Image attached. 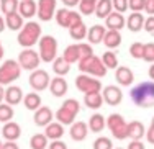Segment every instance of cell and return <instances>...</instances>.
<instances>
[{
	"label": "cell",
	"mask_w": 154,
	"mask_h": 149,
	"mask_svg": "<svg viewBox=\"0 0 154 149\" xmlns=\"http://www.w3.org/2000/svg\"><path fill=\"white\" fill-rule=\"evenodd\" d=\"M130 99L141 108L154 107V81H146L134 85L130 92Z\"/></svg>",
	"instance_id": "1"
},
{
	"label": "cell",
	"mask_w": 154,
	"mask_h": 149,
	"mask_svg": "<svg viewBox=\"0 0 154 149\" xmlns=\"http://www.w3.org/2000/svg\"><path fill=\"white\" fill-rule=\"evenodd\" d=\"M41 38V25L38 21H28L23 25L20 31H18V44L21 48H33Z\"/></svg>",
	"instance_id": "2"
},
{
	"label": "cell",
	"mask_w": 154,
	"mask_h": 149,
	"mask_svg": "<svg viewBox=\"0 0 154 149\" xmlns=\"http://www.w3.org/2000/svg\"><path fill=\"white\" fill-rule=\"evenodd\" d=\"M80 111V103L75 99H67L64 100V103L59 107V110L54 113V118L64 126H71L75 121V116Z\"/></svg>",
	"instance_id": "3"
},
{
	"label": "cell",
	"mask_w": 154,
	"mask_h": 149,
	"mask_svg": "<svg viewBox=\"0 0 154 149\" xmlns=\"http://www.w3.org/2000/svg\"><path fill=\"white\" fill-rule=\"evenodd\" d=\"M77 67L82 74H89V75H94V77H105L107 75V67L103 66L100 57H97L95 54L87 57V59H80Z\"/></svg>",
	"instance_id": "4"
},
{
	"label": "cell",
	"mask_w": 154,
	"mask_h": 149,
	"mask_svg": "<svg viewBox=\"0 0 154 149\" xmlns=\"http://www.w3.org/2000/svg\"><path fill=\"white\" fill-rule=\"evenodd\" d=\"M39 48V57L43 62H53L57 57V39L51 35L41 36L38 41Z\"/></svg>",
	"instance_id": "5"
},
{
	"label": "cell",
	"mask_w": 154,
	"mask_h": 149,
	"mask_svg": "<svg viewBox=\"0 0 154 149\" xmlns=\"http://www.w3.org/2000/svg\"><path fill=\"white\" fill-rule=\"evenodd\" d=\"M21 74V66L15 59H7L0 66V85H10Z\"/></svg>",
	"instance_id": "6"
},
{
	"label": "cell",
	"mask_w": 154,
	"mask_h": 149,
	"mask_svg": "<svg viewBox=\"0 0 154 149\" xmlns=\"http://www.w3.org/2000/svg\"><path fill=\"white\" fill-rule=\"evenodd\" d=\"M107 126L112 131V136L118 141H123L128 138V123L123 120L122 115L118 113H112L107 118Z\"/></svg>",
	"instance_id": "7"
},
{
	"label": "cell",
	"mask_w": 154,
	"mask_h": 149,
	"mask_svg": "<svg viewBox=\"0 0 154 149\" xmlns=\"http://www.w3.org/2000/svg\"><path fill=\"white\" fill-rule=\"evenodd\" d=\"M41 62L43 61L39 57V53L31 48H23V51L18 54V64L25 71H35V69H38V66Z\"/></svg>",
	"instance_id": "8"
},
{
	"label": "cell",
	"mask_w": 154,
	"mask_h": 149,
	"mask_svg": "<svg viewBox=\"0 0 154 149\" xmlns=\"http://www.w3.org/2000/svg\"><path fill=\"white\" fill-rule=\"evenodd\" d=\"M75 87L82 93H94L102 90V82L98 79H94L89 74H80L75 77Z\"/></svg>",
	"instance_id": "9"
},
{
	"label": "cell",
	"mask_w": 154,
	"mask_h": 149,
	"mask_svg": "<svg viewBox=\"0 0 154 149\" xmlns=\"http://www.w3.org/2000/svg\"><path fill=\"white\" fill-rule=\"evenodd\" d=\"M28 82H30L31 89L35 90V92H43V90H46L48 87H49V74L45 71V69H35V71H31L30 74V79H28Z\"/></svg>",
	"instance_id": "10"
},
{
	"label": "cell",
	"mask_w": 154,
	"mask_h": 149,
	"mask_svg": "<svg viewBox=\"0 0 154 149\" xmlns=\"http://www.w3.org/2000/svg\"><path fill=\"white\" fill-rule=\"evenodd\" d=\"M54 18H56V23L59 25V26L62 28H71V25L77 23V21H82V15L80 13L74 12V10H69V8H59L56 10V15H54Z\"/></svg>",
	"instance_id": "11"
},
{
	"label": "cell",
	"mask_w": 154,
	"mask_h": 149,
	"mask_svg": "<svg viewBox=\"0 0 154 149\" xmlns=\"http://www.w3.org/2000/svg\"><path fill=\"white\" fill-rule=\"evenodd\" d=\"M36 15L41 21H49L56 15V0H38V10Z\"/></svg>",
	"instance_id": "12"
},
{
	"label": "cell",
	"mask_w": 154,
	"mask_h": 149,
	"mask_svg": "<svg viewBox=\"0 0 154 149\" xmlns=\"http://www.w3.org/2000/svg\"><path fill=\"white\" fill-rule=\"evenodd\" d=\"M102 97H103V102L110 107H116V105L122 103L123 100V92L120 87L116 85H107L103 89V93H102Z\"/></svg>",
	"instance_id": "13"
},
{
	"label": "cell",
	"mask_w": 154,
	"mask_h": 149,
	"mask_svg": "<svg viewBox=\"0 0 154 149\" xmlns=\"http://www.w3.org/2000/svg\"><path fill=\"white\" fill-rule=\"evenodd\" d=\"M53 120H54L53 110H51L49 107H43V105L35 111V115H33V121H35V125L39 126V128H45V126H48L51 121H53Z\"/></svg>",
	"instance_id": "14"
},
{
	"label": "cell",
	"mask_w": 154,
	"mask_h": 149,
	"mask_svg": "<svg viewBox=\"0 0 154 149\" xmlns=\"http://www.w3.org/2000/svg\"><path fill=\"white\" fill-rule=\"evenodd\" d=\"M23 90L20 89L18 85H12L10 84L8 87L5 89V103H8V105H18V103H21L23 102Z\"/></svg>",
	"instance_id": "15"
},
{
	"label": "cell",
	"mask_w": 154,
	"mask_h": 149,
	"mask_svg": "<svg viewBox=\"0 0 154 149\" xmlns=\"http://www.w3.org/2000/svg\"><path fill=\"white\" fill-rule=\"evenodd\" d=\"M2 136L7 141H17L21 136V126L17 121H13V120L12 121H7L2 128Z\"/></svg>",
	"instance_id": "16"
},
{
	"label": "cell",
	"mask_w": 154,
	"mask_h": 149,
	"mask_svg": "<svg viewBox=\"0 0 154 149\" xmlns=\"http://www.w3.org/2000/svg\"><path fill=\"white\" fill-rule=\"evenodd\" d=\"M48 89L51 90V93H53L54 97H64L69 90V85H67V82H66V79H62L61 75H56L54 79H51Z\"/></svg>",
	"instance_id": "17"
},
{
	"label": "cell",
	"mask_w": 154,
	"mask_h": 149,
	"mask_svg": "<svg viewBox=\"0 0 154 149\" xmlns=\"http://www.w3.org/2000/svg\"><path fill=\"white\" fill-rule=\"evenodd\" d=\"M69 134L74 141H84L89 134V125L85 121H74L71 125V129H69Z\"/></svg>",
	"instance_id": "18"
},
{
	"label": "cell",
	"mask_w": 154,
	"mask_h": 149,
	"mask_svg": "<svg viewBox=\"0 0 154 149\" xmlns=\"http://www.w3.org/2000/svg\"><path fill=\"white\" fill-rule=\"evenodd\" d=\"M115 79H116V82H118L122 87H128V85H131V84H133L134 74H133V71H131L130 67L120 66V67H116Z\"/></svg>",
	"instance_id": "19"
},
{
	"label": "cell",
	"mask_w": 154,
	"mask_h": 149,
	"mask_svg": "<svg viewBox=\"0 0 154 149\" xmlns=\"http://www.w3.org/2000/svg\"><path fill=\"white\" fill-rule=\"evenodd\" d=\"M125 25H126V20H125L123 13L120 12H115V13H110V15L105 18V28H108V30H122L125 28Z\"/></svg>",
	"instance_id": "20"
},
{
	"label": "cell",
	"mask_w": 154,
	"mask_h": 149,
	"mask_svg": "<svg viewBox=\"0 0 154 149\" xmlns=\"http://www.w3.org/2000/svg\"><path fill=\"white\" fill-rule=\"evenodd\" d=\"M144 20L146 18L143 17V13L133 12V13H130V17L126 18V28L130 31H133V33H138V31H141L143 26H144Z\"/></svg>",
	"instance_id": "21"
},
{
	"label": "cell",
	"mask_w": 154,
	"mask_h": 149,
	"mask_svg": "<svg viewBox=\"0 0 154 149\" xmlns=\"http://www.w3.org/2000/svg\"><path fill=\"white\" fill-rule=\"evenodd\" d=\"M144 134H146V128L141 121L133 120V121L128 123V138L131 141H139Z\"/></svg>",
	"instance_id": "22"
},
{
	"label": "cell",
	"mask_w": 154,
	"mask_h": 149,
	"mask_svg": "<svg viewBox=\"0 0 154 149\" xmlns=\"http://www.w3.org/2000/svg\"><path fill=\"white\" fill-rule=\"evenodd\" d=\"M36 10H38V3L35 0H20V3H18V13L23 18L35 17Z\"/></svg>",
	"instance_id": "23"
},
{
	"label": "cell",
	"mask_w": 154,
	"mask_h": 149,
	"mask_svg": "<svg viewBox=\"0 0 154 149\" xmlns=\"http://www.w3.org/2000/svg\"><path fill=\"white\" fill-rule=\"evenodd\" d=\"M45 134L51 141L61 139L64 136V125H61L59 121H51L48 126H45Z\"/></svg>",
	"instance_id": "24"
},
{
	"label": "cell",
	"mask_w": 154,
	"mask_h": 149,
	"mask_svg": "<svg viewBox=\"0 0 154 149\" xmlns=\"http://www.w3.org/2000/svg\"><path fill=\"white\" fill-rule=\"evenodd\" d=\"M107 33V28L102 26V25H94L90 26V30L87 31V39H89L90 44H98V43L103 41V36Z\"/></svg>",
	"instance_id": "25"
},
{
	"label": "cell",
	"mask_w": 154,
	"mask_h": 149,
	"mask_svg": "<svg viewBox=\"0 0 154 149\" xmlns=\"http://www.w3.org/2000/svg\"><path fill=\"white\" fill-rule=\"evenodd\" d=\"M122 33L118 30H107V33L103 36V44L108 49H115L122 44Z\"/></svg>",
	"instance_id": "26"
},
{
	"label": "cell",
	"mask_w": 154,
	"mask_h": 149,
	"mask_svg": "<svg viewBox=\"0 0 154 149\" xmlns=\"http://www.w3.org/2000/svg\"><path fill=\"white\" fill-rule=\"evenodd\" d=\"M5 25H7V28L12 30V31H20L21 28H23V17L18 12L8 13V15H5Z\"/></svg>",
	"instance_id": "27"
},
{
	"label": "cell",
	"mask_w": 154,
	"mask_h": 149,
	"mask_svg": "<svg viewBox=\"0 0 154 149\" xmlns=\"http://www.w3.org/2000/svg\"><path fill=\"white\" fill-rule=\"evenodd\" d=\"M84 103L87 108L92 110H98L103 105V97L100 92H94V93H84Z\"/></svg>",
	"instance_id": "28"
},
{
	"label": "cell",
	"mask_w": 154,
	"mask_h": 149,
	"mask_svg": "<svg viewBox=\"0 0 154 149\" xmlns=\"http://www.w3.org/2000/svg\"><path fill=\"white\" fill-rule=\"evenodd\" d=\"M23 105H25L26 110L36 111L39 107H41V97H39V93H36V92L26 93V95L23 97Z\"/></svg>",
	"instance_id": "29"
},
{
	"label": "cell",
	"mask_w": 154,
	"mask_h": 149,
	"mask_svg": "<svg viewBox=\"0 0 154 149\" xmlns=\"http://www.w3.org/2000/svg\"><path fill=\"white\" fill-rule=\"evenodd\" d=\"M89 129L92 133H102L103 131V128L107 126V120L103 118V115H100V113H95L90 116V120H89Z\"/></svg>",
	"instance_id": "30"
},
{
	"label": "cell",
	"mask_w": 154,
	"mask_h": 149,
	"mask_svg": "<svg viewBox=\"0 0 154 149\" xmlns=\"http://www.w3.org/2000/svg\"><path fill=\"white\" fill-rule=\"evenodd\" d=\"M87 26L84 21H77V23L71 25V28H69V35H71L72 39H75V41H80V39L87 38Z\"/></svg>",
	"instance_id": "31"
},
{
	"label": "cell",
	"mask_w": 154,
	"mask_h": 149,
	"mask_svg": "<svg viewBox=\"0 0 154 149\" xmlns=\"http://www.w3.org/2000/svg\"><path fill=\"white\" fill-rule=\"evenodd\" d=\"M53 71H54V74H56V75L64 77V75H67L69 72H71V64H69L62 56L56 57V59L53 61Z\"/></svg>",
	"instance_id": "32"
},
{
	"label": "cell",
	"mask_w": 154,
	"mask_h": 149,
	"mask_svg": "<svg viewBox=\"0 0 154 149\" xmlns=\"http://www.w3.org/2000/svg\"><path fill=\"white\" fill-rule=\"evenodd\" d=\"M113 10V3L112 0H98L95 5V15L97 18H107Z\"/></svg>",
	"instance_id": "33"
},
{
	"label": "cell",
	"mask_w": 154,
	"mask_h": 149,
	"mask_svg": "<svg viewBox=\"0 0 154 149\" xmlns=\"http://www.w3.org/2000/svg\"><path fill=\"white\" fill-rule=\"evenodd\" d=\"M49 146V139L45 133H36L30 139V147L31 149H46Z\"/></svg>",
	"instance_id": "34"
},
{
	"label": "cell",
	"mask_w": 154,
	"mask_h": 149,
	"mask_svg": "<svg viewBox=\"0 0 154 149\" xmlns=\"http://www.w3.org/2000/svg\"><path fill=\"white\" fill-rule=\"evenodd\" d=\"M66 61L69 64H74V62H79L80 61V53H79V46L77 44H69L67 48L64 49V54H62Z\"/></svg>",
	"instance_id": "35"
},
{
	"label": "cell",
	"mask_w": 154,
	"mask_h": 149,
	"mask_svg": "<svg viewBox=\"0 0 154 149\" xmlns=\"http://www.w3.org/2000/svg\"><path fill=\"white\" fill-rule=\"evenodd\" d=\"M102 62H103V66L107 69H116L118 67V57H116V54L113 53V51H105L103 56L100 57Z\"/></svg>",
	"instance_id": "36"
},
{
	"label": "cell",
	"mask_w": 154,
	"mask_h": 149,
	"mask_svg": "<svg viewBox=\"0 0 154 149\" xmlns=\"http://www.w3.org/2000/svg\"><path fill=\"white\" fill-rule=\"evenodd\" d=\"M13 115V107L8 103H0V123H7V121H12Z\"/></svg>",
	"instance_id": "37"
},
{
	"label": "cell",
	"mask_w": 154,
	"mask_h": 149,
	"mask_svg": "<svg viewBox=\"0 0 154 149\" xmlns=\"http://www.w3.org/2000/svg\"><path fill=\"white\" fill-rule=\"evenodd\" d=\"M18 3H20V0H0V10L5 15L18 12Z\"/></svg>",
	"instance_id": "38"
},
{
	"label": "cell",
	"mask_w": 154,
	"mask_h": 149,
	"mask_svg": "<svg viewBox=\"0 0 154 149\" xmlns=\"http://www.w3.org/2000/svg\"><path fill=\"white\" fill-rule=\"evenodd\" d=\"M95 5H97V3L89 2V0H80L79 2L80 15H92V13H95Z\"/></svg>",
	"instance_id": "39"
},
{
	"label": "cell",
	"mask_w": 154,
	"mask_h": 149,
	"mask_svg": "<svg viewBox=\"0 0 154 149\" xmlns=\"http://www.w3.org/2000/svg\"><path fill=\"white\" fill-rule=\"evenodd\" d=\"M94 149H113V143L110 138L100 136L94 141Z\"/></svg>",
	"instance_id": "40"
},
{
	"label": "cell",
	"mask_w": 154,
	"mask_h": 149,
	"mask_svg": "<svg viewBox=\"0 0 154 149\" xmlns=\"http://www.w3.org/2000/svg\"><path fill=\"white\" fill-rule=\"evenodd\" d=\"M143 51H144V44L136 41L130 46V56L134 59H143Z\"/></svg>",
	"instance_id": "41"
},
{
	"label": "cell",
	"mask_w": 154,
	"mask_h": 149,
	"mask_svg": "<svg viewBox=\"0 0 154 149\" xmlns=\"http://www.w3.org/2000/svg\"><path fill=\"white\" fill-rule=\"evenodd\" d=\"M79 46V53H80V59H87V57L94 56V49L90 43H77Z\"/></svg>",
	"instance_id": "42"
},
{
	"label": "cell",
	"mask_w": 154,
	"mask_h": 149,
	"mask_svg": "<svg viewBox=\"0 0 154 149\" xmlns=\"http://www.w3.org/2000/svg\"><path fill=\"white\" fill-rule=\"evenodd\" d=\"M143 59H144L146 62H154V43H148V44H144Z\"/></svg>",
	"instance_id": "43"
},
{
	"label": "cell",
	"mask_w": 154,
	"mask_h": 149,
	"mask_svg": "<svg viewBox=\"0 0 154 149\" xmlns=\"http://www.w3.org/2000/svg\"><path fill=\"white\" fill-rule=\"evenodd\" d=\"M144 5L146 0H128V8L131 12H141V10H144Z\"/></svg>",
	"instance_id": "44"
},
{
	"label": "cell",
	"mask_w": 154,
	"mask_h": 149,
	"mask_svg": "<svg viewBox=\"0 0 154 149\" xmlns=\"http://www.w3.org/2000/svg\"><path fill=\"white\" fill-rule=\"evenodd\" d=\"M113 3V8L115 12H120V13H125L128 10V0H112Z\"/></svg>",
	"instance_id": "45"
},
{
	"label": "cell",
	"mask_w": 154,
	"mask_h": 149,
	"mask_svg": "<svg viewBox=\"0 0 154 149\" xmlns=\"http://www.w3.org/2000/svg\"><path fill=\"white\" fill-rule=\"evenodd\" d=\"M144 28L148 33H154V15H149V18H146L144 20Z\"/></svg>",
	"instance_id": "46"
},
{
	"label": "cell",
	"mask_w": 154,
	"mask_h": 149,
	"mask_svg": "<svg viewBox=\"0 0 154 149\" xmlns=\"http://www.w3.org/2000/svg\"><path fill=\"white\" fill-rule=\"evenodd\" d=\"M48 149H67V144L61 139H56V141H51V144L48 146Z\"/></svg>",
	"instance_id": "47"
},
{
	"label": "cell",
	"mask_w": 154,
	"mask_h": 149,
	"mask_svg": "<svg viewBox=\"0 0 154 149\" xmlns=\"http://www.w3.org/2000/svg\"><path fill=\"white\" fill-rule=\"evenodd\" d=\"M2 149H20V146L17 144V141H5L2 144Z\"/></svg>",
	"instance_id": "48"
},
{
	"label": "cell",
	"mask_w": 154,
	"mask_h": 149,
	"mask_svg": "<svg viewBox=\"0 0 154 149\" xmlns=\"http://www.w3.org/2000/svg\"><path fill=\"white\" fill-rule=\"evenodd\" d=\"M144 10H146V13H149V15H154V0H146Z\"/></svg>",
	"instance_id": "49"
},
{
	"label": "cell",
	"mask_w": 154,
	"mask_h": 149,
	"mask_svg": "<svg viewBox=\"0 0 154 149\" xmlns=\"http://www.w3.org/2000/svg\"><path fill=\"white\" fill-rule=\"evenodd\" d=\"M128 149H146V147L141 141H131V143L128 144Z\"/></svg>",
	"instance_id": "50"
},
{
	"label": "cell",
	"mask_w": 154,
	"mask_h": 149,
	"mask_svg": "<svg viewBox=\"0 0 154 149\" xmlns=\"http://www.w3.org/2000/svg\"><path fill=\"white\" fill-rule=\"evenodd\" d=\"M146 138L151 144H154V126H149V129H146Z\"/></svg>",
	"instance_id": "51"
},
{
	"label": "cell",
	"mask_w": 154,
	"mask_h": 149,
	"mask_svg": "<svg viewBox=\"0 0 154 149\" xmlns=\"http://www.w3.org/2000/svg\"><path fill=\"white\" fill-rule=\"evenodd\" d=\"M61 2L64 3L66 7H77V5H79L80 0H61Z\"/></svg>",
	"instance_id": "52"
},
{
	"label": "cell",
	"mask_w": 154,
	"mask_h": 149,
	"mask_svg": "<svg viewBox=\"0 0 154 149\" xmlns=\"http://www.w3.org/2000/svg\"><path fill=\"white\" fill-rule=\"evenodd\" d=\"M5 28H7V25H5V18L0 15V33H2V31L5 30Z\"/></svg>",
	"instance_id": "53"
},
{
	"label": "cell",
	"mask_w": 154,
	"mask_h": 149,
	"mask_svg": "<svg viewBox=\"0 0 154 149\" xmlns=\"http://www.w3.org/2000/svg\"><path fill=\"white\" fill-rule=\"evenodd\" d=\"M3 99H5V89H3V85H0V103L3 102Z\"/></svg>",
	"instance_id": "54"
},
{
	"label": "cell",
	"mask_w": 154,
	"mask_h": 149,
	"mask_svg": "<svg viewBox=\"0 0 154 149\" xmlns=\"http://www.w3.org/2000/svg\"><path fill=\"white\" fill-rule=\"evenodd\" d=\"M148 74H149V79H152V81H154V64L149 67V72H148Z\"/></svg>",
	"instance_id": "55"
},
{
	"label": "cell",
	"mask_w": 154,
	"mask_h": 149,
	"mask_svg": "<svg viewBox=\"0 0 154 149\" xmlns=\"http://www.w3.org/2000/svg\"><path fill=\"white\" fill-rule=\"evenodd\" d=\"M3 54H5V51H3V46H2V43H0V59L3 57Z\"/></svg>",
	"instance_id": "56"
},
{
	"label": "cell",
	"mask_w": 154,
	"mask_h": 149,
	"mask_svg": "<svg viewBox=\"0 0 154 149\" xmlns=\"http://www.w3.org/2000/svg\"><path fill=\"white\" fill-rule=\"evenodd\" d=\"M151 126H154V116H152V120H151Z\"/></svg>",
	"instance_id": "57"
},
{
	"label": "cell",
	"mask_w": 154,
	"mask_h": 149,
	"mask_svg": "<svg viewBox=\"0 0 154 149\" xmlns=\"http://www.w3.org/2000/svg\"><path fill=\"white\" fill-rule=\"evenodd\" d=\"M89 2H94V3H97V2H98V0H89Z\"/></svg>",
	"instance_id": "58"
},
{
	"label": "cell",
	"mask_w": 154,
	"mask_h": 149,
	"mask_svg": "<svg viewBox=\"0 0 154 149\" xmlns=\"http://www.w3.org/2000/svg\"><path fill=\"white\" fill-rule=\"evenodd\" d=\"M2 144H3V143H2V139H0V149H2Z\"/></svg>",
	"instance_id": "59"
},
{
	"label": "cell",
	"mask_w": 154,
	"mask_h": 149,
	"mask_svg": "<svg viewBox=\"0 0 154 149\" xmlns=\"http://www.w3.org/2000/svg\"><path fill=\"white\" fill-rule=\"evenodd\" d=\"M116 149H123V147H116Z\"/></svg>",
	"instance_id": "60"
}]
</instances>
